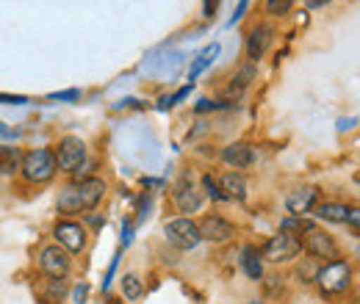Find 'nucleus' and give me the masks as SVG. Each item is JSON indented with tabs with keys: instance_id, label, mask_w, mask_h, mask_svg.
<instances>
[{
	"instance_id": "f257e3e1",
	"label": "nucleus",
	"mask_w": 360,
	"mask_h": 304,
	"mask_svg": "<svg viewBox=\"0 0 360 304\" xmlns=\"http://www.w3.org/2000/svg\"><path fill=\"white\" fill-rule=\"evenodd\" d=\"M103 197H105V183H103L100 177H86V180H81L78 185H67V188L58 194L56 208H58V213L72 216V213L97 208Z\"/></svg>"
},
{
	"instance_id": "f03ea898",
	"label": "nucleus",
	"mask_w": 360,
	"mask_h": 304,
	"mask_svg": "<svg viewBox=\"0 0 360 304\" xmlns=\"http://www.w3.org/2000/svg\"><path fill=\"white\" fill-rule=\"evenodd\" d=\"M314 282H319L321 293L327 296H338L352 285V265L347 260H330L324 268H319Z\"/></svg>"
},
{
	"instance_id": "7ed1b4c3",
	"label": "nucleus",
	"mask_w": 360,
	"mask_h": 304,
	"mask_svg": "<svg viewBox=\"0 0 360 304\" xmlns=\"http://www.w3.org/2000/svg\"><path fill=\"white\" fill-rule=\"evenodd\" d=\"M53 158H56V169H61V172L67 174L81 172V166L86 164V144H84V138H78V136L61 138Z\"/></svg>"
},
{
	"instance_id": "20e7f679",
	"label": "nucleus",
	"mask_w": 360,
	"mask_h": 304,
	"mask_svg": "<svg viewBox=\"0 0 360 304\" xmlns=\"http://www.w3.org/2000/svg\"><path fill=\"white\" fill-rule=\"evenodd\" d=\"M20 172L28 183H47L56 174V158L50 150H31L22 155Z\"/></svg>"
},
{
	"instance_id": "39448f33",
	"label": "nucleus",
	"mask_w": 360,
	"mask_h": 304,
	"mask_svg": "<svg viewBox=\"0 0 360 304\" xmlns=\"http://www.w3.org/2000/svg\"><path fill=\"white\" fill-rule=\"evenodd\" d=\"M300 252H302L300 238L285 235V232H277V235H271L269 241L264 244L261 258L269 263H288V260H294V258H300Z\"/></svg>"
},
{
	"instance_id": "423d86ee",
	"label": "nucleus",
	"mask_w": 360,
	"mask_h": 304,
	"mask_svg": "<svg viewBox=\"0 0 360 304\" xmlns=\"http://www.w3.org/2000/svg\"><path fill=\"white\" fill-rule=\"evenodd\" d=\"M164 235H167V241L175 249H180V252H188V249H194L202 241L200 238V230H197V224L191 218H172V221H167Z\"/></svg>"
},
{
	"instance_id": "0eeeda50",
	"label": "nucleus",
	"mask_w": 360,
	"mask_h": 304,
	"mask_svg": "<svg viewBox=\"0 0 360 304\" xmlns=\"http://www.w3.org/2000/svg\"><path fill=\"white\" fill-rule=\"evenodd\" d=\"M39 265H42V271L50 279H64L70 274V252L64 246H58V244L45 246L42 255H39Z\"/></svg>"
},
{
	"instance_id": "6e6552de",
	"label": "nucleus",
	"mask_w": 360,
	"mask_h": 304,
	"mask_svg": "<svg viewBox=\"0 0 360 304\" xmlns=\"http://www.w3.org/2000/svg\"><path fill=\"white\" fill-rule=\"evenodd\" d=\"M314 258H321V260H338V246H335V241H333V235H327L324 230H308L305 232V241H300Z\"/></svg>"
},
{
	"instance_id": "1a4fd4ad",
	"label": "nucleus",
	"mask_w": 360,
	"mask_h": 304,
	"mask_svg": "<svg viewBox=\"0 0 360 304\" xmlns=\"http://www.w3.org/2000/svg\"><path fill=\"white\" fill-rule=\"evenodd\" d=\"M56 241L67 252H84L86 249V230L75 221H58L56 224Z\"/></svg>"
},
{
	"instance_id": "9d476101",
	"label": "nucleus",
	"mask_w": 360,
	"mask_h": 304,
	"mask_svg": "<svg viewBox=\"0 0 360 304\" xmlns=\"http://www.w3.org/2000/svg\"><path fill=\"white\" fill-rule=\"evenodd\" d=\"M197 230H200L202 241H214V244H222L227 238H233V232H236V227L222 216H205L197 224Z\"/></svg>"
},
{
	"instance_id": "9b49d317",
	"label": "nucleus",
	"mask_w": 360,
	"mask_h": 304,
	"mask_svg": "<svg viewBox=\"0 0 360 304\" xmlns=\"http://www.w3.org/2000/svg\"><path fill=\"white\" fill-rule=\"evenodd\" d=\"M316 202H319V188H314V185H302V188H297V191L288 194L285 208H288L291 216H302V213L314 211Z\"/></svg>"
},
{
	"instance_id": "f8f14e48",
	"label": "nucleus",
	"mask_w": 360,
	"mask_h": 304,
	"mask_svg": "<svg viewBox=\"0 0 360 304\" xmlns=\"http://www.w3.org/2000/svg\"><path fill=\"white\" fill-rule=\"evenodd\" d=\"M271 39H274V28L266 25V22H258V25L250 31V37H247V55H250L252 61L264 58L266 50H269Z\"/></svg>"
},
{
	"instance_id": "ddd939ff",
	"label": "nucleus",
	"mask_w": 360,
	"mask_h": 304,
	"mask_svg": "<svg viewBox=\"0 0 360 304\" xmlns=\"http://www.w3.org/2000/svg\"><path fill=\"white\" fill-rule=\"evenodd\" d=\"M222 161H225L227 166H233V169H247L255 161V152H252L250 144L236 141V144H227L225 150H222Z\"/></svg>"
},
{
	"instance_id": "4468645a",
	"label": "nucleus",
	"mask_w": 360,
	"mask_h": 304,
	"mask_svg": "<svg viewBox=\"0 0 360 304\" xmlns=\"http://www.w3.org/2000/svg\"><path fill=\"white\" fill-rule=\"evenodd\" d=\"M175 202H178L180 213H194L202 205V194L194 185H188V180H183L178 185V191H175Z\"/></svg>"
},
{
	"instance_id": "2eb2a0df",
	"label": "nucleus",
	"mask_w": 360,
	"mask_h": 304,
	"mask_svg": "<svg viewBox=\"0 0 360 304\" xmlns=\"http://www.w3.org/2000/svg\"><path fill=\"white\" fill-rule=\"evenodd\" d=\"M217 185H219V191L225 194V199H244V197H247V180H244V174H238V172L222 174V180H219Z\"/></svg>"
},
{
	"instance_id": "dca6fc26",
	"label": "nucleus",
	"mask_w": 360,
	"mask_h": 304,
	"mask_svg": "<svg viewBox=\"0 0 360 304\" xmlns=\"http://www.w3.org/2000/svg\"><path fill=\"white\" fill-rule=\"evenodd\" d=\"M241 268L250 279H261L264 277V258L255 246H244L241 249Z\"/></svg>"
},
{
	"instance_id": "f3484780",
	"label": "nucleus",
	"mask_w": 360,
	"mask_h": 304,
	"mask_svg": "<svg viewBox=\"0 0 360 304\" xmlns=\"http://www.w3.org/2000/svg\"><path fill=\"white\" fill-rule=\"evenodd\" d=\"M316 216L324 218V221H335V224H344L347 221V213L349 208L341 205V202H316Z\"/></svg>"
},
{
	"instance_id": "a211bd4d",
	"label": "nucleus",
	"mask_w": 360,
	"mask_h": 304,
	"mask_svg": "<svg viewBox=\"0 0 360 304\" xmlns=\"http://www.w3.org/2000/svg\"><path fill=\"white\" fill-rule=\"evenodd\" d=\"M20 164H22L20 147H0V172L3 174L20 172Z\"/></svg>"
},
{
	"instance_id": "6ab92c4d",
	"label": "nucleus",
	"mask_w": 360,
	"mask_h": 304,
	"mask_svg": "<svg viewBox=\"0 0 360 304\" xmlns=\"http://www.w3.org/2000/svg\"><path fill=\"white\" fill-rule=\"evenodd\" d=\"M316 224L311 218L305 216H288L283 218V224H280V232H285V235H305L308 230H314Z\"/></svg>"
},
{
	"instance_id": "aec40b11",
	"label": "nucleus",
	"mask_w": 360,
	"mask_h": 304,
	"mask_svg": "<svg viewBox=\"0 0 360 304\" xmlns=\"http://www.w3.org/2000/svg\"><path fill=\"white\" fill-rule=\"evenodd\" d=\"M217 55H219V44H208V47H205V50H202V53L197 55L194 67L188 70V78L194 81V78H197V75H200V72H202V70H205V67H208V64H211V61H214Z\"/></svg>"
},
{
	"instance_id": "412c9836",
	"label": "nucleus",
	"mask_w": 360,
	"mask_h": 304,
	"mask_svg": "<svg viewBox=\"0 0 360 304\" xmlns=\"http://www.w3.org/2000/svg\"><path fill=\"white\" fill-rule=\"evenodd\" d=\"M122 293H125V299H131V302H136V299L144 293L141 279H139L136 274H125V277H122Z\"/></svg>"
},
{
	"instance_id": "4be33fe9",
	"label": "nucleus",
	"mask_w": 360,
	"mask_h": 304,
	"mask_svg": "<svg viewBox=\"0 0 360 304\" xmlns=\"http://www.w3.org/2000/svg\"><path fill=\"white\" fill-rule=\"evenodd\" d=\"M294 3H297V0H266L264 8H266L269 17H285V14L294 8Z\"/></svg>"
},
{
	"instance_id": "5701e85b",
	"label": "nucleus",
	"mask_w": 360,
	"mask_h": 304,
	"mask_svg": "<svg viewBox=\"0 0 360 304\" xmlns=\"http://www.w3.org/2000/svg\"><path fill=\"white\" fill-rule=\"evenodd\" d=\"M202 183H205V191H208V197H211V199H217V202H222V199H225V194L219 191V185H217L211 177H202Z\"/></svg>"
},
{
	"instance_id": "b1692460",
	"label": "nucleus",
	"mask_w": 360,
	"mask_h": 304,
	"mask_svg": "<svg viewBox=\"0 0 360 304\" xmlns=\"http://www.w3.org/2000/svg\"><path fill=\"white\" fill-rule=\"evenodd\" d=\"M188 91H191V86L180 88L178 94H172V97H164V100H161V108H172V105H175V103H178V100H183V97H186V94H188Z\"/></svg>"
},
{
	"instance_id": "393cba45",
	"label": "nucleus",
	"mask_w": 360,
	"mask_h": 304,
	"mask_svg": "<svg viewBox=\"0 0 360 304\" xmlns=\"http://www.w3.org/2000/svg\"><path fill=\"white\" fill-rule=\"evenodd\" d=\"M347 221H349L352 232L358 235V230H360V211H358V208H349V213H347Z\"/></svg>"
},
{
	"instance_id": "a878e982",
	"label": "nucleus",
	"mask_w": 360,
	"mask_h": 304,
	"mask_svg": "<svg viewBox=\"0 0 360 304\" xmlns=\"http://www.w3.org/2000/svg\"><path fill=\"white\" fill-rule=\"evenodd\" d=\"M0 103L3 105H22V103H28L25 97H11V94H0Z\"/></svg>"
},
{
	"instance_id": "bb28decb",
	"label": "nucleus",
	"mask_w": 360,
	"mask_h": 304,
	"mask_svg": "<svg viewBox=\"0 0 360 304\" xmlns=\"http://www.w3.org/2000/svg\"><path fill=\"white\" fill-rule=\"evenodd\" d=\"M53 100H78L81 97V91L78 88H72V91H61V94H50Z\"/></svg>"
},
{
	"instance_id": "cd10ccee",
	"label": "nucleus",
	"mask_w": 360,
	"mask_h": 304,
	"mask_svg": "<svg viewBox=\"0 0 360 304\" xmlns=\"http://www.w3.org/2000/svg\"><path fill=\"white\" fill-rule=\"evenodd\" d=\"M217 6H219V0H205V3H202V11H205V17H214Z\"/></svg>"
},
{
	"instance_id": "c85d7f7f",
	"label": "nucleus",
	"mask_w": 360,
	"mask_h": 304,
	"mask_svg": "<svg viewBox=\"0 0 360 304\" xmlns=\"http://www.w3.org/2000/svg\"><path fill=\"white\" fill-rule=\"evenodd\" d=\"M247 3H250V0H241V3H238V8H236V14H233V20H230V25H233L236 20H241V14H244V8H247Z\"/></svg>"
},
{
	"instance_id": "c756f323",
	"label": "nucleus",
	"mask_w": 360,
	"mask_h": 304,
	"mask_svg": "<svg viewBox=\"0 0 360 304\" xmlns=\"http://www.w3.org/2000/svg\"><path fill=\"white\" fill-rule=\"evenodd\" d=\"M75 299H78V304H84V299H86V285L75 288Z\"/></svg>"
},
{
	"instance_id": "7c9ffc66",
	"label": "nucleus",
	"mask_w": 360,
	"mask_h": 304,
	"mask_svg": "<svg viewBox=\"0 0 360 304\" xmlns=\"http://www.w3.org/2000/svg\"><path fill=\"white\" fill-rule=\"evenodd\" d=\"M324 3H330V0H308V6H324Z\"/></svg>"
},
{
	"instance_id": "2f4dec72",
	"label": "nucleus",
	"mask_w": 360,
	"mask_h": 304,
	"mask_svg": "<svg viewBox=\"0 0 360 304\" xmlns=\"http://www.w3.org/2000/svg\"><path fill=\"white\" fill-rule=\"evenodd\" d=\"M250 304H264V302H258V299H255V302H250Z\"/></svg>"
}]
</instances>
